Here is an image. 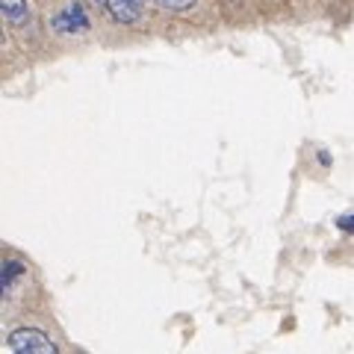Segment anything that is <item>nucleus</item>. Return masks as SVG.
Listing matches in <instances>:
<instances>
[{
  "instance_id": "nucleus-5",
  "label": "nucleus",
  "mask_w": 354,
  "mask_h": 354,
  "mask_svg": "<svg viewBox=\"0 0 354 354\" xmlns=\"http://www.w3.org/2000/svg\"><path fill=\"white\" fill-rule=\"evenodd\" d=\"M21 274H24V263H21V260H6L3 263V272H0V290L9 292V290H12V283L21 278Z\"/></svg>"
},
{
  "instance_id": "nucleus-10",
  "label": "nucleus",
  "mask_w": 354,
  "mask_h": 354,
  "mask_svg": "<svg viewBox=\"0 0 354 354\" xmlns=\"http://www.w3.org/2000/svg\"><path fill=\"white\" fill-rule=\"evenodd\" d=\"M133 3H136V6H142V9H145V3H148V0H133Z\"/></svg>"
},
{
  "instance_id": "nucleus-2",
  "label": "nucleus",
  "mask_w": 354,
  "mask_h": 354,
  "mask_svg": "<svg viewBox=\"0 0 354 354\" xmlns=\"http://www.w3.org/2000/svg\"><path fill=\"white\" fill-rule=\"evenodd\" d=\"M6 342L12 354H59L57 342L48 334H41L39 328H15Z\"/></svg>"
},
{
  "instance_id": "nucleus-3",
  "label": "nucleus",
  "mask_w": 354,
  "mask_h": 354,
  "mask_svg": "<svg viewBox=\"0 0 354 354\" xmlns=\"http://www.w3.org/2000/svg\"><path fill=\"white\" fill-rule=\"evenodd\" d=\"M0 12H3L6 24L12 27V30H27V27H32L30 0H0Z\"/></svg>"
},
{
  "instance_id": "nucleus-9",
  "label": "nucleus",
  "mask_w": 354,
  "mask_h": 354,
  "mask_svg": "<svg viewBox=\"0 0 354 354\" xmlns=\"http://www.w3.org/2000/svg\"><path fill=\"white\" fill-rule=\"evenodd\" d=\"M319 162H322V165H328V162H330V157H328V151H319Z\"/></svg>"
},
{
  "instance_id": "nucleus-6",
  "label": "nucleus",
  "mask_w": 354,
  "mask_h": 354,
  "mask_svg": "<svg viewBox=\"0 0 354 354\" xmlns=\"http://www.w3.org/2000/svg\"><path fill=\"white\" fill-rule=\"evenodd\" d=\"M160 9H165V12H189V9H195L198 0H153Z\"/></svg>"
},
{
  "instance_id": "nucleus-1",
  "label": "nucleus",
  "mask_w": 354,
  "mask_h": 354,
  "mask_svg": "<svg viewBox=\"0 0 354 354\" xmlns=\"http://www.w3.org/2000/svg\"><path fill=\"white\" fill-rule=\"evenodd\" d=\"M50 30L59 36H83L92 30V18H88L86 0H65V3L50 15Z\"/></svg>"
},
{
  "instance_id": "nucleus-8",
  "label": "nucleus",
  "mask_w": 354,
  "mask_h": 354,
  "mask_svg": "<svg viewBox=\"0 0 354 354\" xmlns=\"http://www.w3.org/2000/svg\"><path fill=\"white\" fill-rule=\"evenodd\" d=\"M88 6H95V9H106V0H86Z\"/></svg>"
},
{
  "instance_id": "nucleus-4",
  "label": "nucleus",
  "mask_w": 354,
  "mask_h": 354,
  "mask_svg": "<svg viewBox=\"0 0 354 354\" xmlns=\"http://www.w3.org/2000/svg\"><path fill=\"white\" fill-rule=\"evenodd\" d=\"M106 12L115 24H139L145 9L136 6L133 0H106Z\"/></svg>"
},
{
  "instance_id": "nucleus-7",
  "label": "nucleus",
  "mask_w": 354,
  "mask_h": 354,
  "mask_svg": "<svg viewBox=\"0 0 354 354\" xmlns=\"http://www.w3.org/2000/svg\"><path fill=\"white\" fill-rule=\"evenodd\" d=\"M337 227L342 230V234H354V213H346L337 218Z\"/></svg>"
}]
</instances>
